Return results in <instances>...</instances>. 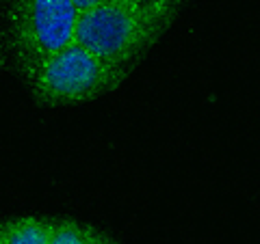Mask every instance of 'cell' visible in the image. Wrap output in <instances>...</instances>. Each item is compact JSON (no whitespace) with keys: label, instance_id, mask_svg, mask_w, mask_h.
I'll return each instance as SVG.
<instances>
[{"label":"cell","instance_id":"cell-6","mask_svg":"<svg viewBox=\"0 0 260 244\" xmlns=\"http://www.w3.org/2000/svg\"><path fill=\"white\" fill-rule=\"evenodd\" d=\"M119 3H126L135 9L152 15V18H156L158 22L167 24V26H172L174 20L184 9L186 0H119Z\"/></svg>","mask_w":260,"mask_h":244},{"label":"cell","instance_id":"cell-1","mask_svg":"<svg viewBox=\"0 0 260 244\" xmlns=\"http://www.w3.org/2000/svg\"><path fill=\"white\" fill-rule=\"evenodd\" d=\"M169 26L119 0H102L80 11L74 44L98 59L130 74Z\"/></svg>","mask_w":260,"mask_h":244},{"label":"cell","instance_id":"cell-3","mask_svg":"<svg viewBox=\"0 0 260 244\" xmlns=\"http://www.w3.org/2000/svg\"><path fill=\"white\" fill-rule=\"evenodd\" d=\"M78 15L72 0H13L9 50L24 78L44 59L74 42Z\"/></svg>","mask_w":260,"mask_h":244},{"label":"cell","instance_id":"cell-8","mask_svg":"<svg viewBox=\"0 0 260 244\" xmlns=\"http://www.w3.org/2000/svg\"><path fill=\"white\" fill-rule=\"evenodd\" d=\"M93 244H119V242L111 240L109 235H104V233H98V238H95V242H93Z\"/></svg>","mask_w":260,"mask_h":244},{"label":"cell","instance_id":"cell-10","mask_svg":"<svg viewBox=\"0 0 260 244\" xmlns=\"http://www.w3.org/2000/svg\"><path fill=\"white\" fill-rule=\"evenodd\" d=\"M0 244H5V240H3V235H0Z\"/></svg>","mask_w":260,"mask_h":244},{"label":"cell","instance_id":"cell-4","mask_svg":"<svg viewBox=\"0 0 260 244\" xmlns=\"http://www.w3.org/2000/svg\"><path fill=\"white\" fill-rule=\"evenodd\" d=\"M0 235L5 244H48L50 238V218L20 216L0 223Z\"/></svg>","mask_w":260,"mask_h":244},{"label":"cell","instance_id":"cell-5","mask_svg":"<svg viewBox=\"0 0 260 244\" xmlns=\"http://www.w3.org/2000/svg\"><path fill=\"white\" fill-rule=\"evenodd\" d=\"M98 229L70 218H50V238L48 244H93Z\"/></svg>","mask_w":260,"mask_h":244},{"label":"cell","instance_id":"cell-9","mask_svg":"<svg viewBox=\"0 0 260 244\" xmlns=\"http://www.w3.org/2000/svg\"><path fill=\"white\" fill-rule=\"evenodd\" d=\"M5 30H3V26H0V65H3V54H5Z\"/></svg>","mask_w":260,"mask_h":244},{"label":"cell","instance_id":"cell-7","mask_svg":"<svg viewBox=\"0 0 260 244\" xmlns=\"http://www.w3.org/2000/svg\"><path fill=\"white\" fill-rule=\"evenodd\" d=\"M72 3L76 5L78 11H87V9H91V7H95L98 3H102V0H72Z\"/></svg>","mask_w":260,"mask_h":244},{"label":"cell","instance_id":"cell-2","mask_svg":"<svg viewBox=\"0 0 260 244\" xmlns=\"http://www.w3.org/2000/svg\"><path fill=\"white\" fill-rule=\"evenodd\" d=\"M126 71L72 42L50 54L24 78L32 97L48 108L80 106L124 85Z\"/></svg>","mask_w":260,"mask_h":244}]
</instances>
